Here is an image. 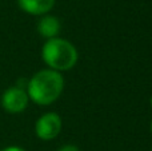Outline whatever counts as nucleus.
<instances>
[{
  "label": "nucleus",
  "mask_w": 152,
  "mask_h": 151,
  "mask_svg": "<svg viewBox=\"0 0 152 151\" xmlns=\"http://www.w3.org/2000/svg\"><path fill=\"white\" fill-rule=\"evenodd\" d=\"M64 88V79L60 72L53 70H42L29 79L27 95L39 106H48L60 98Z\"/></svg>",
  "instance_id": "1"
},
{
  "label": "nucleus",
  "mask_w": 152,
  "mask_h": 151,
  "mask_svg": "<svg viewBox=\"0 0 152 151\" xmlns=\"http://www.w3.org/2000/svg\"><path fill=\"white\" fill-rule=\"evenodd\" d=\"M42 58L44 63L53 71L71 70L77 62V51L71 42L61 37L48 39L43 45Z\"/></svg>",
  "instance_id": "2"
},
{
  "label": "nucleus",
  "mask_w": 152,
  "mask_h": 151,
  "mask_svg": "<svg viewBox=\"0 0 152 151\" xmlns=\"http://www.w3.org/2000/svg\"><path fill=\"white\" fill-rule=\"evenodd\" d=\"M29 98L21 87H10L1 95V107L10 114L23 112L28 106Z\"/></svg>",
  "instance_id": "3"
},
{
  "label": "nucleus",
  "mask_w": 152,
  "mask_h": 151,
  "mask_svg": "<svg viewBox=\"0 0 152 151\" xmlns=\"http://www.w3.org/2000/svg\"><path fill=\"white\" fill-rule=\"evenodd\" d=\"M61 130V118L56 112H47L37 119L35 133L42 141H52Z\"/></svg>",
  "instance_id": "4"
},
{
  "label": "nucleus",
  "mask_w": 152,
  "mask_h": 151,
  "mask_svg": "<svg viewBox=\"0 0 152 151\" xmlns=\"http://www.w3.org/2000/svg\"><path fill=\"white\" fill-rule=\"evenodd\" d=\"M19 7L26 13L34 16H42L52 10L55 0H18Z\"/></svg>",
  "instance_id": "5"
},
{
  "label": "nucleus",
  "mask_w": 152,
  "mask_h": 151,
  "mask_svg": "<svg viewBox=\"0 0 152 151\" xmlns=\"http://www.w3.org/2000/svg\"><path fill=\"white\" fill-rule=\"evenodd\" d=\"M37 31L43 37H47V39L58 37V34L60 31V21L55 16L45 15L37 23Z\"/></svg>",
  "instance_id": "6"
},
{
  "label": "nucleus",
  "mask_w": 152,
  "mask_h": 151,
  "mask_svg": "<svg viewBox=\"0 0 152 151\" xmlns=\"http://www.w3.org/2000/svg\"><path fill=\"white\" fill-rule=\"evenodd\" d=\"M59 151H80V150L76 146H74V144H66V146H63Z\"/></svg>",
  "instance_id": "7"
},
{
  "label": "nucleus",
  "mask_w": 152,
  "mask_h": 151,
  "mask_svg": "<svg viewBox=\"0 0 152 151\" xmlns=\"http://www.w3.org/2000/svg\"><path fill=\"white\" fill-rule=\"evenodd\" d=\"M0 151H26V150L21 149V147H19V146H8V147L1 149Z\"/></svg>",
  "instance_id": "8"
},
{
  "label": "nucleus",
  "mask_w": 152,
  "mask_h": 151,
  "mask_svg": "<svg viewBox=\"0 0 152 151\" xmlns=\"http://www.w3.org/2000/svg\"><path fill=\"white\" fill-rule=\"evenodd\" d=\"M151 133H152V122H151Z\"/></svg>",
  "instance_id": "9"
},
{
  "label": "nucleus",
  "mask_w": 152,
  "mask_h": 151,
  "mask_svg": "<svg viewBox=\"0 0 152 151\" xmlns=\"http://www.w3.org/2000/svg\"><path fill=\"white\" fill-rule=\"evenodd\" d=\"M151 107H152V96H151Z\"/></svg>",
  "instance_id": "10"
},
{
  "label": "nucleus",
  "mask_w": 152,
  "mask_h": 151,
  "mask_svg": "<svg viewBox=\"0 0 152 151\" xmlns=\"http://www.w3.org/2000/svg\"><path fill=\"white\" fill-rule=\"evenodd\" d=\"M151 151H152V149H151Z\"/></svg>",
  "instance_id": "11"
}]
</instances>
